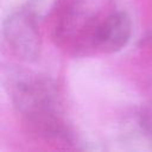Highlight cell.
Returning a JSON list of instances; mask_svg holds the SVG:
<instances>
[{"mask_svg":"<svg viewBox=\"0 0 152 152\" xmlns=\"http://www.w3.org/2000/svg\"><path fill=\"white\" fill-rule=\"evenodd\" d=\"M55 91L44 80L37 77L19 78L13 87V101L18 112L38 133L46 137H66V129L59 118Z\"/></svg>","mask_w":152,"mask_h":152,"instance_id":"6da1fadb","label":"cell"},{"mask_svg":"<svg viewBox=\"0 0 152 152\" xmlns=\"http://www.w3.org/2000/svg\"><path fill=\"white\" fill-rule=\"evenodd\" d=\"M132 24L128 14L122 11L112 12L101 20H94L82 30V38L94 49L104 52L121 50L129 40Z\"/></svg>","mask_w":152,"mask_h":152,"instance_id":"7a4b0ae2","label":"cell"},{"mask_svg":"<svg viewBox=\"0 0 152 152\" xmlns=\"http://www.w3.org/2000/svg\"><path fill=\"white\" fill-rule=\"evenodd\" d=\"M4 36L17 56L27 61L38 58L42 39L37 21L31 12L21 10L12 13L5 20Z\"/></svg>","mask_w":152,"mask_h":152,"instance_id":"3957f363","label":"cell"},{"mask_svg":"<svg viewBox=\"0 0 152 152\" xmlns=\"http://www.w3.org/2000/svg\"><path fill=\"white\" fill-rule=\"evenodd\" d=\"M139 125L142 128V131L152 139V112H146L141 114Z\"/></svg>","mask_w":152,"mask_h":152,"instance_id":"277c9868","label":"cell"}]
</instances>
